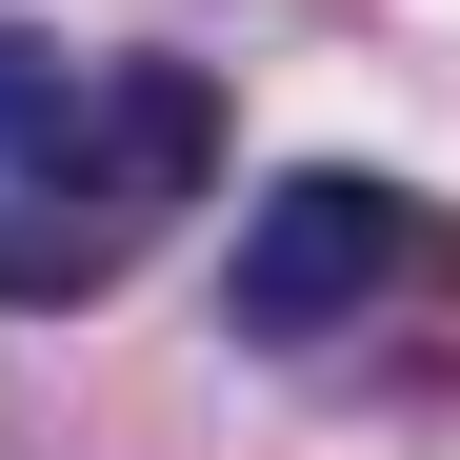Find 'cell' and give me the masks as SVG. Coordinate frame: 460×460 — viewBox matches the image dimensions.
I'll list each match as a JSON object with an SVG mask.
<instances>
[{
  "instance_id": "cell-1",
  "label": "cell",
  "mask_w": 460,
  "mask_h": 460,
  "mask_svg": "<svg viewBox=\"0 0 460 460\" xmlns=\"http://www.w3.org/2000/svg\"><path fill=\"white\" fill-rule=\"evenodd\" d=\"M220 181V81L200 60H81L0 21V300L81 321V300Z\"/></svg>"
},
{
  "instance_id": "cell-2",
  "label": "cell",
  "mask_w": 460,
  "mask_h": 460,
  "mask_svg": "<svg viewBox=\"0 0 460 460\" xmlns=\"http://www.w3.org/2000/svg\"><path fill=\"white\" fill-rule=\"evenodd\" d=\"M220 321H241L261 360H380V341H440V321H460V220H440L420 181L321 161V181H280V200L241 220Z\"/></svg>"
}]
</instances>
